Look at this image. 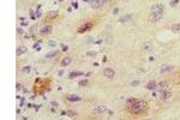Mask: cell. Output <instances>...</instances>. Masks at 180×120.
<instances>
[{"mask_svg":"<svg viewBox=\"0 0 180 120\" xmlns=\"http://www.w3.org/2000/svg\"><path fill=\"white\" fill-rule=\"evenodd\" d=\"M165 11V5L163 4H154L150 7V13H149V20L150 22H159Z\"/></svg>","mask_w":180,"mask_h":120,"instance_id":"cell-1","label":"cell"},{"mask_svg":"<svg viewBox=\"0 0 180 120\" xmlns=\"http://www.w3.org/2000/svg\"><path fill=\"white\" fill-rule=\"evenodd\" d=\"M130 109H131L132 113L138 114V113H142V112H144V110L147 109V103H145L144 101H137V102H135L133 105L130 106Z\"/></svg>","mask_w":180,"mask_h":120,"instance_id":"cell-2","label":"cell"},{"mask_svg":"<svg viewBox=\"0 0 180 120\" xmlns=\"http://www.w3.org/2000/svg\"><path fill=\"white\" fill-rule=\"evenodd\" d=\"M168 87H169V84H168L167 82H161L160 84L156 85V89L160 90V92H162V91H165V90H168Z\"/></svg>","mask_w":180,"mask_h":120,"instance_id":"cell-3","label":"cell"},{"mask_svg":"<svg viewBox=\"0 0 180 120\" xmlns=\"http://www.w3.org/2000/svg\"><path fill=\"white\" fill-rule=\"evenodd\" d=\"M52 25H44V27H42L41 30H40V32H41L42 35H48V34H51L52 32Z\"/></svg>","mask_w":180,"mask_h":120,"instance_id":"cell-4","label":"cell"},{"mask_svg":"<svg viewBox=\"0 0 180 120\" xmlns=\"http://www.w3.org/2000/svg\"><path fill=\"white\" fill-rule=\"evenodd\" d=\"M103 75L106 76L107 78H113V77L115 76V72H114V70H112V69H105V70H103Z\"/></svg>","mask_w":180,"mask_h":120,"instance_id":"cell-5","label":"cell"},{"mask_svg":"<svg viewBox=\"0 0 180 120\" xmlns=\"http://www.w3.org/2000/svg\"><path fill=\"white\" fill-rule=\"evenodd\" d=\"M170 96H172V92H170L169 90H165V91L160 92V97H161L162 100H168Z\"/></svg>","mask_w":180,"mask_h":120,"instance_id":"cell-6","label":"cell"},{"mask_svg":"<svg viewBox=\"0 0 180 120\" xmlns=\"http://www.w3.org/2000/svg\"><path fill=\"white\" fill-rule=\"evenodd\" d=\"M90 5H91V7H94V9H98V7H101V6L103 5V1H102V0H93V1L90 2Z\"/></svg>","mask_w":180,"mask_h":120,"instance_id":"cell-7","label":"cell"},{"mask_svg":"<svg viewBox=\"0 0 180 120\" xmlns=\"http://www.w3.org/2000/svg\"><path fill=\"white\" fill-rule=\"evenodd\" d=\"M107 109V107L105 105H98L96 108H94V113H102Z\"/></svg>","mask_w":180,"mask_h":120,"instance_id":"cell-8","label":"cell"},{"mask_svg":"<svg viewBox=\"0 0 180 120\" xmlns=\"http://www.w3.org/2000/svg\"><path fill=\"white\" fill-rule=\"evenodd\" d=\"M71 62H72V58L71 57H66V58H64L61 60V66H67Z\"/></svg>","mask_w":180,"mask_h":120,"instance_id":"cell-9","label":"cell"},{"mask_svg":"<svg viewBox=\"0 0 180 120\" xmlns=\"http://www.w3.org/2000/svg\"><path fill=\"white\" fill-rule=\"evenodd\" d=\"M172 70H173V66H170V65H165V66L161 67V73L169 72V71H172Z\"/></svg>","mask_w":180,"mask_h":120,"instance_id":"cell-10","label":"cell"},{"mask_svg":"<svg viewBox=\"0 0 180 120\" xmlns=\"http://www.w3.org/2000/svg\"><path fill=\"white\" fill-rule=\"evenodd\" d=\"M93 27V24L91 23H88V24H85L83 27H81L79 29H78V32H83V31H86V30H89V28H91Z\"/></svg>","mask_w":180,"mask_h":120,"instance_id":"cell-11","label":"cell"},{"mask_svg":"<svg viewBox=\"0 0 180 120\" xmlns=\"http://www.w3.org/2000/svg\"><path fill=\"white\" fill-rule=\"evenodd\" d=\"M152 46L150 43H143L142 45V50L143 52H149V50H151Z\"/></svg>","mask_w":180,"mask_h":120,"instance_id":"cell-12","label":"cell"},{"mask_svg":"<svg viewBox=\"0 0 180 120\" xmlns=\"http://www.w3.org/2000/svg\"><path fill=\"white\" fill-rule=\"evenodd\" d=\"M156 85H157V84H156L154 80H151V82H149V83L147 84V89L148 90H155L156 89Z\"/></svg>","mask_w":180,"mask_h":120,"instance_id":"cell-13","label":"cell"},{"mask_svg":"<svg viewBox=\"0 0 180 120\" xmlns=\"http://www.w3.org/2000/svg\"><path fill=\"white\" fill-rule=\"evenodd\" d=\"M170 29L173 30L174 32H180V23H174Z\"/></svg>","mask_w":180,"mask_h":120,"instance_id":"cell-14","label":"cell"},{"mask_svg":"<svg viewBox=\"0 0 180 120\" xmlns=\"http://www.w3.org/2000/svg\"><path fill=\"white\" fill-rule=\"evenodd\" d=\"M67 100L73 102V101H79V100H81V97H79V96H77V95H69V96H67Z\"/></svg>","mask_w":180,"mask_h":120,"instance_id":"cell-15","label":"cell"},{"mask_svg":"<svg viewBox=\"0 0 180 120\" xmlns=\"http://www.w3.org/2000/svg\"><path fill=\"white\" fill-rule=\"evenodd\" d=\"M27 52V48L25 47H19V48H17V55H22V54H24Z\"/></svg>","mask_w":180,"mask_h":120,"instance_id":"cell-16","label":"cell"},{"mask_svg":"<svg viewBox=\"0 0 180 120\" xmlns=\"http://www.w3.org/2000/svg\"><path fill=\"white\" fill-rule=\"evenodd\" d=\"M56 54H58V52H56V50H54V52H51V53L46 54V58H47V59H52V58L56 57Z\"/></svg>","mask_w":180,"mask_h":120,"instance_id":"cell-17","label":"cell"},{"mask_svg":"<svg viewBox=\"0 0 180 120\" xmlns=\"http://www.w3.org/2000/svg\"><path fill=\"white\" fill-rule=\"evenodd\" d=\"M82 75H83V72H78V71H76V72L70 73V78H74L76 76H82Z\"/></svg>","mask_w":180,"mask_h":120,"instance_id":"cell-18","label":"cell"},{"mask_svg":"<svg viewBox=\"0 0 180 120\" xmlns=\"http://www.w3.org/2000/svg\"><path fill=\"white\" fill-rule=\"evenodd\" d=\"M130 18H131V16H130V15H126V16H124V17H121V18H120L119 20H120V22L123 23V22H127V20H128Z\"/></svg>","mask_w":180,"mask_h":120,"instance_id":"cell-19","label":"cell"},{"mask_svg":"<svg viewBox=\"0 0 180 120\" xmlns=\"http://www.w3.org/2000/svg\"><path fill=\"white\" fill-rule=\"evenodd\" d=\"M48 18H54V17H56L58 16V12L56 11H52V12H48Z\"/></svg>","mask_w":180,"mask_h":120,"instance_id":"cell-20","label":"cell"},{"mask_svg":"<svg viewBox=\"0 0 180 120\" xmlns=\"http://www.w3.org/2000/svg\"><path fill=\"white\" fill-rule=\"evenodd\" d=\"M69 117H71V118H73V117H76L77 115V113L76 112H73V110H67V113H66Z\"/></svg>","mask_w":180,"mask_h":120,"instance_id":"cell-21","label":"cell"},{"mask_svg":"<svg viewBox=\"0 0 180 120\" xmlns=\"http://www.w3.org/2000/svg\"><path fill=\"white\" fill-rule=\"evenodd\" d=\"M88 83H89V82H88L86 79H83V80H79L78 84H79L81 87H85V85H88Z\"/></svg>","mask_w":180,"mask_h":120,"instance_id":"cell-22","label":"cell"},{"mask_svg":"<svg viewBox=\"0 0 180 120\" xmlns=\"http://www.w3.org/2000/svg\"><path fill=\"white\" fill-rule=\"evenodd\" d=\"M137 101H138V100H136V99H128V100H127V105L131 106V105H133L135 102H137Z\"/></svg>","mask_w":180,"mask_h":120,"instance_id":"cell-23","label":"cell"},{"mask_svg":"<svg viewBox=\"0 0 180 120\" xmlns=\"http://www.w3.org/2000/svg\"><path fill=\"white\" fill-rule=\"evenodd\" d=\"M29 71H30V67H29V66H25V67L23 69V72H27V73H28Z\"/></svg>","mask_w":180,"mask_h":120,"instance_id":"cell-24","label":"cell"},{"mask_svg":"<svg viewBox=\"0 0 180 120\" xmlns=\"http://www.w3.org/2000/svg\"><path fill=\"white\" fill-rule=\"evenodd\" d=\"M138 84H139L138 80H135V82H132V83H131V85H132V87H136V85H138Z\"/></svg>","mask_w":180,"mask_h":120,"instance_id":"cell-25","label":"cell"},{"mask_svg":"<svg viewBox=\"0 0 180 120\" xmlns=\"http://www.w3.org/2000/svg\"><path fill=\"white\" fill-rule=\"evenodd\" d=\"M86 54H88V55H91V57H95V55H96V53H95V52H88Z\"/></svg>","mask_w":180,"mask_h":120,"instance_id":"cell-26","label":"cell"},{"mask_svg":"<svg viewBox=\"0 0 180 120\" xmlns=\"http://www.w3.org/2000/svg\"><path fill=\"white\" fill-rule=\"evenodd\" d=\"M178 1H179V0H173V1L170 2V5H172V6H175V5L178 4Z\"/></svg>","mask_w":180,"mask_h":120,"instance_id":"cell-27","label":"cell"},{"mask_svg":"<svg viewBox=\"0 0 180 120\" xmlns=\"http://www.w3.org/2000/svg\"><path fill=\"white\" fill-rule=\"evenodd\" d=\"M34 48H35V49H37V50H40V49H41L39 45H34Z\"/></svg>","mask_w":180,"mask_h":120,"instance_id":"cell-28","label":"cell"},{"mask_svg":"<svg viewBox=\"0 0 180 120\" xmlns=\"http://www.w3.org/2000/svg\"><path fill=\"white\" fill-rule=\"evenodd\" d=\"M61 47H63V50H64V52H66V50H67V49H69V48H67V47H66V46H61Z\"/></svg>","mask_w":180,"mask_h":120,"instance_id":"cell-29","label":"cell"},{"mask_svg":"<svg viewBox=\"0 0 180 120\" xmlns=\"http://www.w3.org/2000/svg\"><path fill=\"white\" fill-rule=\"evenodd\" d=\"M119 12V9H114V11H113V13L115 15V13H118Z\"/></svg>","mask_w":180,"mask_h":120,"instance_id":"cell-30","label":"cell"},{"mask_svg":"<svg viewBox=\"0 0 180 120\" xmlns=\"http://www.w3.org/2000/svg\"><path fill=\"white\" fill-rule=\"evenodd\" d=\"M52 106H54V107H58V102H54V101H53V102H52Z\"/></svg>","mask_w":180,"mask_h":120,"instance_id":"cell-31","label":"cell"},{"mask_svg":"<svg viewBox=\"0 0 180 120\" xmlns=\"http://www.w3.org/2000/svg\"><path fill=\"white\" fill-rule=\"evenodd\" d=\"M21 88H22V85L19 83H17V89H21Z\"/></svg>","mask_w":180,"mask_h":120,"instance_id":"cell-32","label":"cell"},{"mask_svg":"<svg viewBox=\"0 0 180 120\" xmlns=\"http://www.w3.org/2000/svg\"><path fill=\"white\" fill-rule=\"evenodd\" d=\"M102 1H103V4H106V2H109L111 0H102Z\"/></svg>","mask_w":180,"mask_h":120,"instance_id":"cell-33","label":"cell"}]
</instances>
